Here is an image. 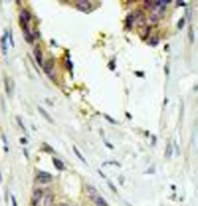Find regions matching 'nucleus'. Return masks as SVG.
Listing matches in <instances>:
<instances>
[{
    "mask_svg": "<svg viewBox=\"0 0 198 206\" xmlns=\"http://www.w3.org/2000/svg\"><path fill=\"white\" fill-rule=\"evenodd\" d=\"M134 20V16L133 15H129L127 16V19H126V22H127V27H131V24H132V21Z\"/></svg>",
    "mask_w": 198,
    "mask_h": 206,
    "instance_id": "nucleus-17",
    "label": "nucleus"
},
{
    "mask_svg": "<svg viewBox=\"0 0 198 206\" xmlns=\"http://www.w3.org/2000/svg\"><path fill=\"white\" fill-rule=\"evenodd\" d=\"M20 16H21V17H22V19H23V20H24L26 22H28V21L30 20V14H29V13H28V12H27L26 9H23V10L21 12Z\"/></svg>",
    "mask_w": 198,
    "mask_h": 206,
    "instance_id": "nucleus-11",
    "label": "nucleus"
},
{
    "mask_svg": "<svg viewBox=\"0 0 198 206\" xmlns=\"http://www.w3.org/2000/svg\"><path fill=\"white\" fill-rule=\"evenodd\" d=\"M189 38H190V42H191V43L195 41V37H194V29H192V27H190V29H189Z\"/></svg>",
    "mask_w": 198,
    "mask_h": 206,
    "instance_id": "nucleus-16",
    "label": "nucleus"
},
{
    "mask_svg": "<svg viewBox=\"0 0 198 206\" xmlns=\"http://www.w3.org/2000/svg\"><path fill=\"white\" fill-rule=\"evenodd\" d=\"M41 198H42V190H39V189L35 190L34 194H33V197H31V204H33V206L38 205Z\"/></svg>",
    "mask_w": 198,
    "mask_h": 206,
    "instance_id": "nucleus-2",
    "label": "nucleus"
},
{
    "mask_svg": "<svg viewBox=\"0 0 198 206\" xmlns=\"http://www.w3.org/2000/svg\"><path fill=\"white\" fill-rule=\"evenodd\" d=\"M87 191H88L89 196L93 198V200L98 197V190H96L94 187H92V185H87Z\"/></svg>",
    "mask_w": 198,
    "mask_h": 206,
    "instance_id": "nucleus-6",
    "label": "nucleus"
},
{
    "mask_svg": "<svg viewBox=\"0 0 198 206\" xmlns=\"http://www.w3.org/2000/svg\"><path fill=\"white\" fill-rule=\"evenodd\" d=\"M109 187H110V188H111V189H112V190H114V191L116 192V188H115V187H114V185H112L111 183H109Z\"/></svg>",
    "mask_w": 198,
    "mask_h": 206,
    "instance_id": "nucleus-24",
    "label": "nucleus"
},
{
    "mask_svg": "<svg viewBox=\"0 0 198 206\" xmlns=\"http://www.w3.org/2000/svg\"><path fill=\"white\" fill-rule=\"evenodd\" d=\"M35 59H36V62H37L38 65L43 64V62H42V52H41V50L38 48L35 49Z\"/></svg>",
    "mask_w": 198,
    "mask_h": 206,
    "instance_id": "nucleus-7",
    "label": "nucleus"
},
{
    "mask_svg": "<svg viewBox=\"0 0 198 206\" xmlns=\"http://www.w3.org/2000/svg\"><path fill=\"white\" fill-rule=\"evenodd\" d=\"M37 109H38L39 113H41V115H42V116H43V117H44V118H45V119H46L49 123H53V119L51 118V116H50V115H49V113H48V112H46V111H45V110H44L42 106H38Z\"/></svg>",
    "mask_w": 198,
    "mask_h": 206,
    "instance_id": "nucleus-4",
    "label": "nucleus"
},
{
    "mask_svg": "<svg viewBox=\"0 0 198 206\" xmlns=\"http://www.w3.org/2000/svg\"><path fill=\"white\" fill-rule=\"evenodd\" d=\"M73 152L75 153L77 158H78V159H79V160H80L81 162H84V165H86V166H87V161H86V159H85V158H84V156L81 155V153L79 152V149H78V148H77L75 146H73Z\"/></svg>",
    "mask_w": 198,
    "mask_h": 206,
    "instance_id": "nucleus-8",
    "label": "nucleus"
},
{
    "mask_svg": "<svg viewBox=\"0 0 198 206\" xmlns=\"http://www.w3.org/2000/svg\"><path fill=\"white\" fill-rule=\"evenodd\" d=\"M37 181L41 182V183H43V184H45V183H49V182L52 181V176H51V174H49V173L39 171L38 175H37Z\"/></svg>",
    "mask_w": 198,
    "mask_h": 206,
    "instance_id": "nucleus-1",
    "label": "nucleus"
},
{
    "mask_svg": "<svg viewBox=\"0 0 198 206\" xmlns=\"http://www.w3.org/2000/svg\"><path fill=\"white\" fill-rule=\"evenodd\" d=\"M44 149L46 151V152H50V153H53V149L49 146V145H46V144H44Z\"/></svg>",
    "mask_w": 198,
    "mask_h": 206,
    "instance_id": "nucleus-18",
    "label": "nucleus"
},
{
    "mask_svg": "<svg viewBox=\"0 0 198 206\" xmlns=\"http://www.w3.org/2000/svg\"><path fill=\"white\" fill-rule=\"evenodd\" d=\"M176 3H177V5H182V6H184V5H186V2H183V1H177Z\"/></svg>",
    "mask_w": 198,
    "mask_h": 206,
    "instance_id": "nucleus-25",
    "label": "nucleus"
},
{
    "mask_svg": "<svg viewBox=\"0 0 198 206\" xmlns=\"http://www.w3.org/2000/svg\"><path fill=\"white\" fill-rule=\"evenodd\" d=\"M151 21H152V22H156V21H158V15H156V14H152Z\"/></svg>",
    "mask_w": 198,
    "mask_h": 206,
    "instance_id": "nucleus-20",
    "label": "nucleus"
},
{
    "mask_svg": "<svg viewBox=\"0 0 198 206\" xmlns=\"http://www.w3.org/2000/svg\"><path fill=\"white\" fill-rule=\"evenodd\" d=\"M94 203H95L96 206H108V203L104 200V198H102V197H100V196H98V197L94 199Z\"/></svg>",
    "mask_w": 198,
    "mask_h": 206,
    "instance_id": "nucleus-9",
    "label": "nucleus"
},
{
    "mask_svg": "<svg viewBox=\"0 0 198 206\" xmlns=\"http://www.w3.org/2000/svg\"><path fill=\"white\" fill-rule=\"evenodd\" d=\"M16 122H17V124L20 125V127H21V130H22V131H26V127H24V124H23V122H22V119H21L20 117H16Z\"/></svg>",
    "mask_w": 198,
    "mask_h": 206,
    "instance_id": "nucleus-15",
    "label": "nucleus"
},
{
    "mask_svg": "<svg viewBox=\"0 0 198 206\" xmlns=\"http://www.w3.org/2000/svg\"><path fill=\"white\" fill-rule=\"evenodd\" d=\"M52 200H53V197L51 194H49L46 197H45V202H44V205L45 206H51L52 205Z\"/></svg>",
    "mask_w": 198,
    "mask_h": 206,
    "instance_id": "nucleus-12",
    "label": "nucleus"
},
{
    "mask_svg": "<svg viewBox=\"0 0 198 206\" xmlns=\"http://www.w3.org/2000/svg\"><path fill=\"white\" fill-rule=\"evenodd\" d=\"M52 67H53V60L50 59L49 62H46V64H45V66H44V70H45L46 73H50L51 70H52Z\"/></svg>",
    "mask_w": 198,
    "mask_h": 206,
    "instance_id": "nucleus-10",
    "label": "nucleus"
},
{
    "mask_svg": "<svg viewBox=\"0 0 198 206\" xmlns=\"http://www.w3.org/2000/svg\"><path fill=\"white\" fill-rule=\"evenodd\" d=\"M1 46H2V52H3V55H7V49H6V35L1 38Z\"/></svg>",
    "mask_w": 198,
    "mask_h": 206,
    "instance_id": "nucleus-13",
    "label": "nucleus"
},
{
    "mask_svg": "<svg viewBox=\"0 0 198 206\" xmlns=\"http://www.w3.org/2000/svg\"><path fill=\"white\" fill-rule=\"evenodd\" d=\"M184 21H186V20H184V17H182V19L180 20V22H179V26H177V27H179L180 29H181V28H183V24H184Z\"/></svg>",
    "mask_w": 198,
    "mask_h": 206,
    "instance_id": "nucleus-19",
    "label": "nucleus"
},
{
    "mask_svg": "<svg viewBox=\"0 0 198 206\" xmlns=\"http://www.w3.org/2000/svg\"><path fill=\"white\" fill-rule=\"evenodd\" d=\"M23 153H24V155H26V158H27V159H29V155H28V153H27V151H26V149L23 151Z\"/></svg>",
    "mask_w": 198,
    "mask_h": 206,
    "instance_id": "nucleus-26",
    "label": "nucleus"
},
{
    "mask_svg": "<svg viewBox=\"0 0 198 206\" xmlns=\"http://www.w3.org/2000/svg\"><path fill=\"white\" fill-rule=\"evenodd\" d=\"M77 7H78L80 10L87 12V10L91 8V2H89V1H86V0H82V1H78V2H77Z\"/></svg>",
    "mask_w": 198,
    "mask_h": 206,
    "instance_id": "nucleus-3",
    "label": "nucleus"
},
{
    "mask_svg": "<svg viewBox=\"0 0 198 206\" xmlns=\"http://www.w3.org/2000/svg\"><path fill=\"white\" fill-rule=\"evenodd\" d=\"M0 183H1V175H0Z\"/></svg>",
    "mask_w": 198,
    "mask_h": 206,
    "instance_id": "nucleus-28",
    "label": "nucleus"
},
{
    "mask_svg": "<svg viewBox=\"0 0 198 206\" xmlns=\"http://www.w3.org/2000/svg\"><path fill=\"white\" fill-rule=\"evenodd\" d=\"M12 204H13V206H17L16 199H15V197H14V196H12Z\"/></svg>",
    "mask_w": 198,
    "mask_h": 206,
    "instance_id": "nucleus-22",
    "label": "nucleus"
},
{
    "mask_svg": "<svg viewBox=\"0 0 198 206\" xmlns=\"http://www.w3.org/2000/svg\"><path fill=\"white\" fill-rule=\"evenodd\" d=\"M104 117H105V118H107V119H108V120H109V122H110V123H112V124H116V120H114V119H112V118H111V117H109V116H108V115H105V116H104Z\"/></svg>",
    "mask_w": 198,
    "mask_h": 206,
    "instance_id": "nucleus-21",
    "label": "nucleus"
},
{
    "mask_svg": "<svg viewBox=\"0 0 198 206\" xmlns=\"http://www.w3.org/2000/svg\"><path fill=\"white\" fill-rule=\"evenodd\" d=\"M158 42H159V39H158V38L155 37L154 39H152V42H151V44H152V45H156V43H158Z\"/></svg>",
    "mask_w": 198,
    "mask_h": 206,
    "instance_id": "nucleus-23",
    "label": "nucleus"
},
{
    "mask_svg": "<svg viewBox=\"0 0 198 206\" xmlns=\"http://www.w3.org/2000/svg\"><path fill=\"white\" fill-rule=\"evenodd\" d=\"M172 154H173V147H172V144H168L167 145V149H166V156L170 158Z\"/></svg>",
    "mask_w": 198,
    "mask_h": 206,
    "instance_id": "nucleus-14",
    "label": "nucleus"
},
{
    "mask_svg": "<svg viewBox=\"0 0 198 206\" xmlns=\"http://www.w3.org/2000/svg\"><path fill=\"white\" fill-rule=\"evenodd\" d=\"M52 161H53V165H55V167L58 169V170H64L65 169V166H64V163L59 160V159H57V158H53L52 159Z\"/></svg>",
    "mask_w": 198,
    "mask_h": 206,
    "instance_id": "nucleus-5",
    "label": "nucleus"
},
{
    "mask_svg": "<svg viewBox=\"0 0 198 206\" xmlns=\"http://www.w3.org/2000/svg\"><path fill=\"white\" fill-rule=\"evenodd\" d=\"M59 206H69V205H66V204H60Z\"/></svg>",
    "mask_w": 198,
    "mask_h": 206,
    "instance_id": "nucleus-27",
    "label": "nucleus"
}]
</instances>
